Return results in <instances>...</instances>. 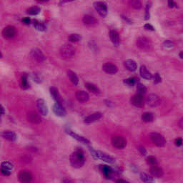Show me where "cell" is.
<instances>
[{
    "label": "cell",
    "mask_w": 183,
    "mask_h": 183,
    "mask_svg": "<svg viewBox=\"0 0 183 183\" xmlns=\"http://www.w3.org/2000/svg\"><path fill=\"white\" fill-rule=\"evenodd\" d=\"M71 165L74 168H80L82 167L85 162V158L84 154L80 150H76L71 153L69 157Z\"/></svg>",
    "instance_id": "cell-1"
},
{
    "label": "cell",
    "mask_w": 183,
    "mask_h": 183,
    "mask_svg": "<svg viewBox=\"0 0 183 183\" xmlns=\"http://www.w3.org/2000/svg\"><path fill=\"white\" fill-rule=\"evenodd\" d=\"M89 148L92 155L93 156V157L95 158V159H101V160L104 161V162L107 163H110V164H112V163L115 162V159H114V157H111V156L109 155V154L101 152V151L94 150V149H93V148H92L91 147H89Z\"/></svg>",
    "instance_id": "cell-2"
},
{
    "label": "cell",
    "mask_w": 183,
    "mask_h": 183,
    "mask_svg": "<svg viewBox=\"0 0 183 183\" xmlns=\"http://www.w3.org/2000/svg\"><path fill=\"white\" fill-rule=\"evenodd\" d=\"M59 53L63 59H70L75 54V49L71 44H66L61 46Z\"/></svg>",
    "instance_id": "cell-3"
},
{
    "label": "cell",
    "mask_w": 183,
    "mask_h": 183,
    "mask_svg": "<svg viewBox=\"0 0 183 183\" xmlns=\"http://www.w3.org/2000/svg\"><path fill=\"white\" fill-rule=\"evenodd\" d=\"M150 139L152 141L153 144L156 145L157 147H163L166 144L165 138L164 136L162 135L161 134L157 132H152L151 133L150 135Z\"/></svg>",
    "instance_id": "cell-4"
},
{
    "label": "cell",
    "mask_w": 183,
    "mask_h": 183,
    "mask_svg": "<svg viewBox=\"0 0 183 183\" xmlns=\"http://www.w3.org/2000/svg\"><path fill=\"white\" fill-rule=\"evenodd\" d=\"M136 44L137 47L143 51H149L152 46L150 40L145 36H141L138 38Z\"/></svg>",
    "instance_id": "cell-5"
},
{
    "label": "cell",
    "mask_w": 183,
    "mask_h": 183,
    "mask_svg": "<svg viewBox=\"0 0 183 183\" xmlns=\"http://www.w3.org/2000/svg\"><path fill=\"white\" fill-rule=\"evenodd\" d=\"M112 144L117 149H123L127 145V140L122 136L115 135L112 137Z\"/></svg>",
    "instance_id": "cell-6"
},
{
    "label": "cell",
    "mask_w": 183,
    "mask_h": 183,
    "mask_svg": "<svg viewBox=\"0 0 183 183\" xmlns=\"http://www.w3.org/2000/svg\"><path fill=\"white\" fill-rule=\"evenodd\" d=\"M94 7L98 14L102 17L107 16V6L105 3L102 1H97L94 3Z\"/></svg>",
    "instance_id": "cell-7"
},
{
    "label": "cell",
    "mask_w": 183,
    "mask_h": 183,
    "mask_svg": "<svg viewBox=\"0 0 183 183\" xmlns=\"http://www.w3.org/2000/svg\"><path fill=\"white\" fill-rule=\"evenodd\" d=\"M30 56L34 60L38 61V62H42L46 59L45 55L43 54L40 49H37V48L31 49L30 51Z\"/></svg>",
    "instance_id": "cell-8"
},
{
    "label": "cell",
    "mask_w": 183,
    "mask_h": 183,
    "mask_svg": "<svg viewBox=\"0 0 183 183\" xmlns=\"http://www.w3.org/2000/svg\"><path fill=\"white\" fill-rule=\"evenodd\" d=\"M131 103L136 107H143L145 104V100L142 94H136L131 97Z\"/></svg>",
    "instance_id": "cell-9"
},
{
    "label": "cell",
    "mask_w": 183,
    "mask_h": 183,
    "mask_svg": "<svg viewBox=\"0 0 183 183\" xmlns=\"http://www.w3.org/2000/svg\"><path fill=\"white\" fill-rule=\"evenodd\" d=\"M147 104L152 107H157L160 104L161 99L158 95L155 94H150L147 96L146 99Z\"/></svg>",
    "instance_id": "cell-10"
},
{
    "label": "cell",
    "mask_w": 183,
    "mask_h": 183,
    "mask_svg": "<svg viewBox=\"0 0 183 183\" xmlns=\"http://www.w3.org/2000/svg\"><path fill=\"white\" fill-rule=\"evenodd\" d=\"M26 118H27L28 121L32 124H39L41 122V117L35 111H30L28 112L26 114Z\"/></svg>",
    "instance_id": "cell-11"
},
{
    "label": "cell",
    "mask_w": 183,
    "mask_h": 183,
    "mask_svg": "<svg viewBox=\"0 0 183 183\" xmlns=\"http://www.w3.org/2000/svg\"><path fill=\"white\" fill-rule=\"evenodd\" d=\"M16 34V29L13 26H7L3 29L2 35L6 39H11L14 37Z\"/></svg>",
    "instance_id": "cell-12"
},
{
    "label": "cell",
    "mask_w": 183,
    "mask_h": 183,
    "mask_svg": "<svg viewBox=\"0 0 183 183\" xmlns=\"http://www.w3.org/2000/svg\"><path fill=\"white\" fill-rule=\"evenodd\" d=\"M36 107H37L38 110L40 112L41 114L45 116L48 114V107L46 105L45 101L42 99H39L36 101Z\"/></svg>",
    "instance_id": "cell-13"
},
{
    "label": "cell",
    "mask_w": 183,
    "mask_h": 183,
    "mask_svg": "<svg viewBox=\"0 0 183 183\" xmlns=\"http://www.w3.org/2000/svg\"><path fill=\"white\" fill-rule=\"evenodd\" d=\"M102 69L109 74H114L117 72L118 68L115 64L110 62H107L103 64Z\"/></svg>",
    "instance_id": "cell-14"
},
{
    "label": "cell",
    "mask_w": 183,
    "mask_h": 183,
    "mask_svg": "<svg viewBox=\"0 0 183 183\" xmlns=\"http://www.w3.org/2000/svg\"><path fill=\"white\" fill-rule=\"evenodd\" d=\"M53 112L58 117H64L66 114V111L63 107V104L56 103L53 106Z\"/></svg>",
    "instance_id": "cell-15"
},
{
    "label": "cell",
    "mask_w": 183,
    "mask_h": 183,
    "mask_svg": "<svg viewBox=\"0 0 183 183\" xmlns=\"http://www.w3.org/2000/svg\"><path fill=\"white\" fill-rule=\"evenodd\" d=\"M18 178L21 182H29L32 179V175L29 171L22 170L19 173Z\"/></svg>",
    "instance_id": "cell-16"
},
{
    "label": "cell",
    "mask_w": 183,
    "mask_h": 183,
    "mask_svg": "<svg viewBox=\"0 0 183 183\" xmlns=\"http://www.w3.org/2000/svg\"><path fill=\"white\" fill-rule=\"evenodd\" d=\"M102 117V114L101 112H94L90 115L87 116L84 119V123L86 124H92L93 122H95L100 119Z\"/></svg>",
    "instance_id": "cell-17"
},
{
    "label": "cell",
    "mask_w": 183,
    "mask_h": 183,
    "mask_svg": "<svg viewBox=\"0 0 183 183\" xmlns=\"http://www.w3.org/2000/svg\"><path fill=\"white\" fill-rule=\"evenodd\" d=\"M100 170L107 179H111L114 174V170L107 165H100Z\"/></svg>",
    "instance_id": "cell-18"
},
{
    "label": "cell",
    "mask_w": 183,
    "mask_h": 183,
    "mask_svg": "<svg viewBox=\"0 0 183 183\" xmlns=\"http://www.w3.org/2000/svg\"><path fill=\"white\" fill-rule=\"evenodd\" d=\"M76 98L79 102L81 103H85L89 100V96L87 92L85 91L79 90L77 91L76 93Z\"/></svg>",
    "instance_id": "cell-19"
},
{
    "label": "cell",
    "mask_w": 183,
    "mask_h": 183,
    "mask_svg": "<svg viewBox=\"0 0 183 183\" xmlns=\"http://www.w3.org/2000/svg\"><path fill=\"white\" fill-rule=\"evenodd\" d=\"M50 94L52 96L53 99L55 100L56 103H59V104H63V99L61 98V96L59 94V90L56 89V87H51L50 88Z\"/></svg>",
    "instance_id": "cell-20"
},
{
    "label": "cell",
    "mask_w": 183,
    "mask_h": 183,
    "mask_svg": "<svg viewBox=\"0 0 183 183\" xmlns=\"http://www.w3.org/2000/svg\"><path fill=\"white\" fill-rule=\"evenodd\" d=\"M66 132H67L68 134H69V135L71 136V137L74 138V139H76V140L79 141V142L83 143V144H88V145H89V143H90V142H89V141L88 140V139H86V138L82 137V136L79 135V134H76V133H74V132H72V131L69 130V129H67V130H66Z\"/></svg>",
    "instance_id": "cell-21"
},
{
    "label": "cell",
    "mask_w": 183,
    "mask_h": 183,
    "mask_svg": "<svg viewBox=\"0 0 183 183\" xmlns=\"http://www.w3.org/2000/svg\"><path fill=\"white\" fill-rule=\"evenodd\" d=\"M150 173L153 177H157V178L162 177L163 176V174H164V172H163L162 168L157 167V164L151 166Z\"/></svg>",
    "instance_id": "cell-22"
},
{
    "label": "cell",
    "mask_w": 183,
    "mask_h": 183,
    "mask_svg": "<svg viewBox=\"0 0 183 183\" xmlns=\"http://www.w3.org/2000/svg\"><path fill=\"white\" fill-rule=\"evenodd\" d=\"M82 21L84 24L88 26H94L97 24V19L93 16L90 15V14H86V15H84V17H83Z\"/></svg>",
    "instance_id": "cell-23"
},
{
    "label": "cell",
    "mask_w": 183,
    "mask_h": 183,
    "mask_svg": "<svg viewBox=\"0 0 183 183\" xmlns=\"http://www.w3.org/2000/svg\"><path fill=\"white\" fill-rule=\"evenodd\" d=\"M109 37H110L111 41L112 44L115 46H118L120 43V39H119V35L116 31L112 30L109 32Z\"/></svg>",
    "instance_id": "cell-24"
},
{
    "label": "cell",
    "mask_w": 183,
    "mask_h": 183,
    "mask_svg": "<svg viewBox=\"0 0 183 183\" xmlns=\"http://www.w3.org/2000/svg\"><path fill=\"white\" fill-rule=\"evenodd\" d=\"M1 135L3 138H4V139H7L9 141H11V142H14V141H15L16 139V134L14 132H12V131H4V132L1 133Z\"/></svg>",
    "instance_id": "cell-25"
},
{
    "label": "cell",
    "mask_w": 183,
    "mask_h": 183,
    "mask_svg": "<svg viewBox=\"0 0 183 183\" xmlns=\"http://www.w3.org/2000/svg\"><path fill=\"white\" fill-rule=\"evenodd\" d=\"M124 66L127 70L130 71H134L137 70V64L132 59H127L124 61Z\"/></svg>",
    "instance_id": "cell-26"
},
{
    "label": "cell",
    "mask_w": 183,
    "mask_h": 183,
    "mask_svg": "<svg viewBox=\"0 0 183 183\" xmlns=\"http://www.w3.org/2000/svg\"><path fill=\"white\" fill-rule=\"evenodd\" d=\"M139 73H140V75L142 78L147 79V80H149V79H150L152 77V74L148 71L147 67L144 65L141 66L140 69H139Z\"/></svg>",
    "instance_id": "cell-27"
},
{
    "label": "cell",
    "mask_w": 183,
    "mask_h": 183,
    "mask_svg": "<svg viewBox=\"0 0 183 183\" xmlns=\"http://www.w3.org/2000/svg\"><path fill=\"white\" fill-rule=\"evenodd\" d=\"M85 86L86 89H87L89 92H91L92 93H93V94H99L101 93L100 89H99L97 86L94 85V84H92V83H86Z\"/></svg>",
    "instance_id": "cell-28"
},
{
    "label": "cell",
    "mask_w": 183,
    "mask_h": 183,
    "mask_svg": "<svg viewBox=\"0 0 183 183\" xmlns=\"http://www.w3.org/2000/svg\"><path fill=\"white\" fill-rule=\"evenodd\" d=\"M129 5L134 9H140L142 4L140 0H129Z\"/></svg>",
    "instance_id": "cell-29"
},
{
    "label": "cell",
    "mask_w": 183,
    "mask_h": 183,
    "mask_svg": "<svg viewBox=\"0 0 183 183\" xmlns=\"http://www.w3.org/2000/svg\"><path fill=\"white\" fill-rule=\"evenodd\" d=\"M67 74L68 77L69 78V79H70L71 82H72L74 85H77L78 83H79V78H78V76H76L75 73H74V71L69 70L68 71Z\"/></svg>",
    "instance_id": "cell-30"
},
{
    "label": "cell",
    "mask_w": 183,
    "mask_h": 183,
    "mask_svg": "<svg viewBox=\"0 0 183 183\" xmlns=\"http://www.w3.org/2000/svg\"><path fill=\"white\" fill-rule=\"evenodd\" d=\"M154 119L152 113L151 112H144L142 115V120L144 122H150Z\"/></svg>",
    "instance_id": "cell-31"
},
{
    "label": "cell",
    "mask_w": 183,
    "mask_h": 183,
    "mask_svg": "<svg viewBox=\"0 0 183 183\" xmlns=\"http://www.w3.org/2000/svg\"><path fill=\"white\" fill-rule=\"evenodd\" d=\"M140 178L142 182H154V179L151 175L147 174V173L142 172L140 174Z\"/></svg>",
    "instance_id": "cell-32"
},
{
    "label": "cell",
    "mask_w": 183,
    "mask_h": 183,
    "mask_svg": "<svg viewBox=\"0 0 183 183\" xmlns=\"http://www.w3.org/2000/svg\"><path fill=\"white\" fill-rule=\"evenodd\" d=\"M40 11V8L38 6H32V7L27 9V14H30V15H36V14H39Z\"/></svg>",
    "instance_id": "cell-33"
},
{
    "label": "cell",
    "mask_w": 183,
    "mask_h": 183,
    "mask_svg": "<svg viewBox=\"0 0 183 183\" xmlns=\"http://www.w3.org/2000/svg\"><path fill=\"white\" fill-rule=\"evenodd\" d=\"M34 26L36 28L37 30L41 31H44L46 30V26L44 25L43 23L39 22L38 21H34Z\"/></svg>",
    "instance_id": "cell-34"
},
{
    "label": "cell",
    "mask_w": 183,
    "mask_h": 183,
    "mask_svg": "<svg viewBox=\"0 0 183 183\" xmlns=\"http://www.w3.org/2000/svg\"><path fill=\"white\" fill-rule=\"evenodd\" d=\"M137 91L138 94H142L143 95V94H145L146 92H147V88H146V86L143 84H142V83H138L137 84Z\"/></svg>",
    "instance_id": "cell-35"
},
{
    "label": "cell",
    "mask_w": 183,
    "mask_h": 183,
    "mask_svg": "<svg viewBox=\"0 0 183 183\" xmlns=\"http://www.w3.org/2000/svg\"><path fill=\"white\" fill-rule=\"evenodd\" d=\"M69 41L71 42H76V41H79L81 39V36L79 35L78 34H71L68 37Z\"/></svg>",
    "instance_id": "cell-36"
},
{
    "label": "cell",
    "mask_w": 183,
    "mask_h": 183,
    "mask_svg": "<svg viewBox=\"0 0 183 183\" xmlns=\"http://www.w3.org/2000/svg\"><path fill=\"white\" fill-rule=\"evenodd\" d=\"M150 8H151V3L147 2L145 7V15H144V19H145V20H148V19H149V16H150V14H149Z\"/></svg>",
    "instance_id": "cell-37"
},
{
    "label": "cell",
    "mask_w": 183,
    "mask_h": 183,
    "mask_svg": "<svg viewBox=\"0 0 183 183\" xmlns=\"http://www.w3.org/2000/svg\"><path fill=\"white\" fill-rule=\"evenodd\" d=\"M21 87L23 89H26L28 87V81L27 77L26 75H23L21 77Z\"/></svg>",
    "instance_id": "cell-38"
},
{
    "label": "cell",
    "mask_w": 183,
    "mask_h": 183,
    "mask_svg": "<svg viewBox=\"0 0 183 183\" xmlns=\"http://www.w3.org/2000/svg\"><path fill=\"white\" fill-rule=\"evenodd\" d=\"M163 45L165 48H167V49H172V48L174 47V42L170 40H166L163 43Z\"/></svg>",
    "instance_id": "cell-39"
},
{
    "label": "cell",
    "mask_w": 183,
    "mask_h": 183,
    "mask_svg": "<svg viewBox=\"0 0 183 183\" xmlns=\"http://www.w3.org/2000/svg\"><path fill=\"white\" fill-rule=\"evenodd\" d=\"M1 167L2 168H5V169H9V170H11V169L13 168V165L12 164H11L9 162H4L1 163Z\"/></svg>",
    "instance_id": "cell-40"
},
{
    "label": "cell",
    "mask_w": 183,
    "mask_h": 183,
    "mask_svg": "<svg viewBox=\"0 0 183 183\" xmlns=\"http://www.w3.org/2000/svg\"><path fill=\"white\" fill-rule=\"evenodd\" d=\"M147 162L149 164H150L151 165H155L157 164V159L155 157H153V156H149V157L147 158Z\"/></svg>",
    "instance_id": "cell-41"
},
{
    "label": "cell",
    "mask_w": 183,
    "mask_h": 183,
    "mask_svg": "<svg viewBox=\"0 0 183 183\" xmlns=\"http://www.w3.org/2000/svg\"><path fill=\"white\" fill-rule=\"evenodd\" d=\"M135 81H136L135 79H134V78H129V79H125V80L124 81V82L126 84H127L128 86H132L134 84H135Z\"/></svg>",
    "instance_id": "cell-42"
},
{
    "label": "cell",
    "mask_w": 183,
    "mask_h": 183,
    "mask_svg": "<svg viewBox=\"0 0 183 183\" xmlns=\"http://www.w3.org/2000/svg\"><path fill=\"white\" fill-rule=\"evenodd\" d=\"M162 81V78H161L160 75L158 73H156L154 75V84H158Z\"/></svg>",
    "instance_id": "cell-43"
},
{
    "label": "cell",
    "mask_w": 183,
    "mask_h": 183,
    "mask_svg": "<svg viewBox=\"0 0 183 183\" xmlns=\"http://www.w3.org/2000/svg\"><path fill=\"white\" fill-rule=\"evenodd\" d=\"M10 171L11 170H9V169H5V168L1 167V172L2 173V174H4V175H5V176L9 175V174H11Z\"/></svg>",
    "instance_id": "cell-44"
},
{
    "label": "cell",
    "mask_w": 183,
    "mask_h": 183,
    "mask_svg": "<svg viewBox=\"0 0 183 183\" xmlns=\"http://www.w3.org/2000/svg\"><path fill=\"white\" fill-rule=\"evenodd\" d=\"M138 149H139V152L141 153V154L143 156H145L146 154H147V150L145 149V148H144V147H142V146H140V147H138Z\"/></svg>",
    "instance_id": "cell-45"
},
{
    "label": "cell",
    "mask_w": 183,
    "mask_h": 183,
    "mask_svg": "<svg viewBox=\"0 0 183 183\" xmlns=\"http://www.w3.org/2000/svg\"><path fill=\"white\" fill-rule=\"evenodd\" d=\"M144 29H146V30H149V31H154V28L153 27V26L151 25V24H146L145 25H144Z\"/></svg>",
    "instance_id": "cell-46"
},
{
    "label": "cell",
    "mask_w": 183,
    "mask_h": 183,
    "mask_svg": "<svg viewBox=\"0 0 183 183\" xmlns=\"http://www.w3.org/2000/svg\"><path fill=\"white\" fill-rule=\"evenodd\" d=\"M168 5H169V7L173 8L176 4L174 2V0H168Z\"/></svg>",
    "instance_id": "cell-47"
},
{
    "label": "cell",
    "mask_w": 183,
    "mask_h": 183,
    "mask_svg": "<svg viewBox=\"0 0 183 183\" xmlns=\"http://www.w3.org/2000/svg\"><path fill=\"white\" fill-rule=\"evenodd\" d=\"M182 143V139L181 138H177L175 140V144L177 146H181Z\"/></svg>",
    "instance_id": "cell-48"
},
{
    "label": "cell",
    "mask_w": 183,
    "mask_h": 183,
    "mask_svg": "<svg viewBox=\"0 0 183 183\" xmlns=\"http://www.w3.org/2000/svg\"><path fill=\"white\" fill-rule=\"evenodd\" d=\"M22 22H24V24H30L31 20H30V19H29V18H24V19H22Z\"/></svg>",
    "instance_id": "cell-49"
},
{
    "label": "cell",
    "mask_w": 183,
    "mask_h": 183,
    "mask_svg": "<svg viewBox=\"0 0 183 183\" xmlns=\"http://www.w3.org/2000/svg\"><path fill=\"white\" fill-rule=\"evenodd\" d=\"M116 182H124V183H127V182H127V181L124 180V179H117V180H116Z\"/></svg>",
    "instance_id": "cell-50"
},
{
    "label": "cell",
    "mask_w": 183,
    "mask_h": 183,
    "mask_svg": "<svg viewBox=\"0 0 183 183\" xmlns=\"http://www.w3.org/2000/svg\"><path fill=\"white\" fill-rule=\"evenodd\" d=\"M74 0H61V4H64V3H66V2H70V1H73Z\"/></svg>",
    "instance_id": "cell-51"
},
{
    "label": "cell",
    "mask_w": 183,
    "mask_h": 183,
    "mask_svg": "<svg viewBox=\"0 0 183 183\" xmlns=\"http://www.w3.org/2000/svg\"><path fill=\"white\" fill-rule=\"evenodd\" d=\"M4 108H3L2 107H1V105H0V114H4Z\"/></svg>",
    "instance_id": "cell-52"
},
{
    "label": "cell",
    "mask_w": 183,
    "mask_h": 183,
    "mask_svg": "<svg viewBox=\"0 0 183 183\" xmlns=\"http://www.w3.org/2000/svg\"><path fill=\"white\" fill-rule=\"evenodd\" d=\"M182 121H183V119L182 118H181L180 120H179V125L181 128H182Z\"/></svg>",
    "instance_id": "cell-53"
},
{
    "label": "cell",
    "mask_w": 183,
    "mask_h": 183,
    "mask_svg": "<svg viewBox=\"0 0 183 183\" xmlns=\"http://www.w3.org/2000/svg\"><path fill=\"white\" fill-rule=\"evenodd\" d=\"M37 1H40V2H45V1H48L49 0H36Z\"/></svg>",
    "instance_id": "cell-54"
},
{
    "label": "cell",
    "mask_w": 183,
    "mask_h": 183,
    "mask_svg": "<svg viewBox=\"0 0 183 183\" xmlns=\"http://www.w3.org/2000/svg\"><path fill=\"white\" fill-rule=\"evenodd\" d=\"M179 57L181 58V59H182V51H180V53H179Z\"/></svg>",
    "instance_id": "cell-55"
},
{
    "label": "cell",
    "mask_w": 183,
    "mask_h": 183,
    "mask_svg": "<svg viewBox=\"0 0 183 183\" xmlns=\"http://www.w3.org/2000/svg\"><path fill=\"white\" fill-rule=\"evenodd\" d=\"M1 56H2V54H1V51H0V58H1Z\"/></svg>",
    "instance_id": "cell-56"
}]
</instances>
